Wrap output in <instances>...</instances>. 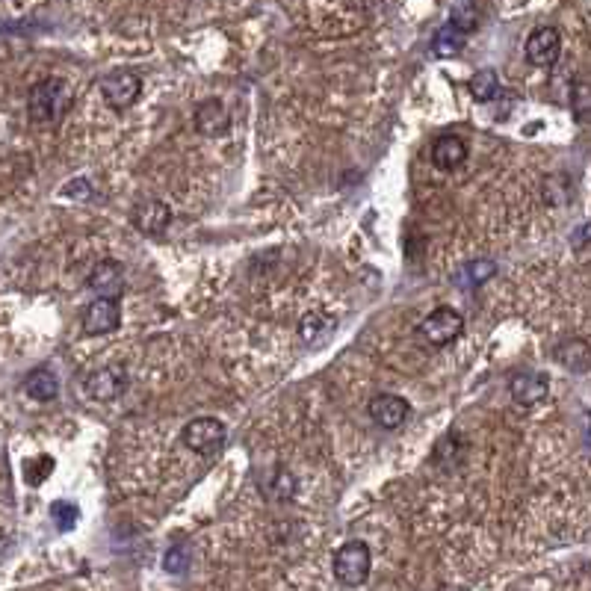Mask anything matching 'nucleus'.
<instances>
[{
	"instance_id": "15",
	"label": "nucleus",
	"mask_w": 591,
	"mask_h": 591,
	"mask_svg": "<svg viewBox=\"0 0 591 591\" xmlns=\"http://www.w3.org/2000/svg\"><path fill=\"white\" fill-rule=\"evenodd\" d=\"M228 125H231L228 110H225L219 101H204V104H198V110H196L198 133H204V136H222V133L228 131Z\"/></svg>"
},
{
	"instance_id": "5",
	"label": "nucleus",
	"mask_w": 591,
	"mask_h": 591,
	"mask_svg": "<svg viewBox=\"0 0 591 591\" xmlns=\"http://www.w3.org/2000/svg\"><path fill=\"white\" fill-rule=\"evenodd\" d=\"M80 326L89 337H101V334H113L122 326V305L119 299H95L83 308L80 314Z\"/></svg>"
},
{
	"instance_id": "25",
	"label": "nucleus",
	"mask_w": 591,
	"mask_h": 591,
	"mask_svg": "<svg viewBox=\"0 0 591 591\" xmlns=\"http://www.w3.org/2000/svg\"><path fill=\"white\" fill-rule=\"evenodd\" d=\"M450 24L453 27H459L461 33H467V30H473L476 27V9L470 6V3H461L453 9V18H450Z\"/></svg>"
},
{
	"instance_id": "16",
	"label": "nucleus",
	"mask_w": 591,
	"mask_h": 591,
	"mask_svg": "<svg viewBox=\"0 0 591 591\" xmlns=\"http://www.w3.org/2000/svg\"><path fill=\"white\" fill-rule=\"evenodd\" d=\"M24 391H27V396L39 399V402H51V399H57V394H60V379L51 370L39 367V370H33L24 379Z\"/></svg>"
},
{
	"instance_id": "26",
	"label": "nucleus",
	"mask_w": 591,
	"mask_h": 591,
	"mask_svg": "<svg viewBox=\"0 0 591 591\" xmlns=\"http://www.w3.org/2000/svg\"><path fill=\"white\" fill-rule=\"evenodd\" d=\"M494 272H497V266H494L491 261H476L467 266V275H470V281H473V284H482V281H485V278H491Z\"/></svg>"
},
{
	"instance_id": "9",
	"label": "nucleus",
	"mask_w": 591,
	"mask_h": 591,
	"mask_svg": "<svg viewBox=\"0 0 591 591\" xmlns=\"http://www.w3.org/2000/svg\"><path fill=\"white\" fill-rule=\"evenodd\" d=\"M367 411H370V420H373L376 426H382V429H399V426L408 420L411 405H408L402 396L379 394L370 399Z\"/></svg>"
},
{
	"instance_id": "7",
	"label": "nucleus",
	"mask_w": 591,
	"mask_h": 591,
	"mask_svg": "<svg viewBox=\"0 0 591 591\" xmlns=\"http://www.w3.org/2000/svg\"><path fill=\"white\" fill-rule=\"evenodd\" d=\"M526 60L535 68H550L556 66L559 54H562V39H559V30L556 27H535L529 33L524 45Z\"/></svg>"
},
{
	"instance_id": "18",
	"label": "nucleus",
	"mask_w": 591,
	"mask_h": 591,
	"mask_svg": "<svg viewBox=\"0 0 591 591\" xmlns=\"http://www.w3.org/2000/svg\"><path fill=\"white\" fill-rule=\"evenodd\" d=\"M556 361L562 367L574 370V373H583L589 367V346L583 340H571V343H565V346L556 349Z\"/></svg>"
},
{
	"instance_id": "3",
	"label": "nucleus",
	"mask_w": 591,
	"mask_h": 591,
	"mask_svg": "<svg viewBox=\"0 0 591 591\" xmlns=\"http://www.w3.org/2000/svg\"><path fill=\"white\" fill-rule=\"evenodd\" d=\"M181 441L198 456H216L228 441V426L216 417H196L184 426Z\"/></svg>"
},
{
	"instance_id": "11",
	"label": "nucleus",
	"mask_w": 591,
	"mask_h": 591,
	"mask_svg": "<svg viewBox=\"0 0 591 591\" xmlns=\"http://www.w3.org/2000/svg\"><path fill=\"white\" fill-rule=\"evenodd\" d=\"M86 287H89L92 293H98V299H116V296L125 290V272H122V266L116 261L98 263V266L89 272Z\"/></svg>"
},
{
	"instance_id": "27",
	"label": "nucleus",
	"mask_w": 591,
	"mask_h": 591,
	"mask_svg": "<svg viewBox=\"0 0 591 591\" xmlns=\"http://www.w3.org/2000/svg\"><path fill=\"white\" fill-rule=\"evenodd\" d=\"M66 196L86 198L89 196V184H86V181H71V184L66 187Z\"/></svg>"
},
{
	"instance_id": "10",
	"label": "nucleus",
	"mask_w": 591,
	"mask_h": 591,
	"mask_svg": "<svg viewBox=\"0 0 591 591\" xmlns=\"http://www.w3.org/2000/svg\"><path fill=\"white\" fill-rule=\"evenodd\" d=\"M125 388H128V373L122 367H98L86 379V391L98 402H110V399L122 396Z\"/></svg>"
},
{
	"instance_id": "14",
	"label": "nucleus",
	"mask_w": 591,
	"mask_h": 591,
	"mask_svg": "<svg viewBox=\"0 0 591 591\" xmlns=\"http://www.w3.org/2000/svg\"><path fill=\"white\" fill-rule=\"evenodd\" d=\"M337 329V320L326 314V311H311L302 317L299 323V337L308 343V346H323L331 337V331Z\"/></svg>"
},
{
	"instance_id": "21",
	"label": "nucleus",
	"mask_w": 591,
	"mask_h": 591,
	"mask_svg": "<svg viewBox=\"0 0 591 591\" xmlns=\"http://www.w3.org/2000/svg\"><path fill=\"white\" fill-rule=\"evenodd\" d=\"M51 518L57 521V526L68 532L71 526L77 524V518H80V512H77V506L74 503H66V500H60V503H54L51 506Z\"/></svg>"
},
{
	"instance_id": "8",
	"label": "nucleus",
	"mask_w": 591,
	"mask_h": 591,
	"mask_svg": "<svg viewBox=\"0 0 591 591\" xmlns=\"http://www.w3.org/2000/svg\"><path fill=\"white\" fill-rule=\"evenodd\" d=\"M131 219L133 228H136L139 234L160 237V234L169 228V222H172V210H169V204H163L160 198H142V201L133 204Z\"/></svg>"
},
{
	"instance_id": "6",
	"label": "nucleus",
	"mask_w": 591,
	"mask_h": 591,
	"mask_svg": "<svg viewBox=\"0 0 591 591\" xmlns=\"http://www.w3.org/2000/svg\"><path fill=\"white\" fill-rule=\"evenodd\" d=\"M461 331H464V317H461L459 311H453V308H435V311L420 323L423 340L432 343V346H447V343H453Z\"/></svg>"
},
{
	"instance_id": "1",
	"label": "nucleus",
	"mask_w": 591,
	"mask_h": 591,
	"mask_svg": "<svg viewBox=\"0 0 591 591\" xmlns=\"http://www.w3.org/2000/svg\"><path fill=\"white\" fill-rule=\"evenodd\" d=\"M74 95H71V86L60 77H48V80H39L33 89H30V98H27V110H30V119L39 122V125H48V122H57L63 119L71 107Z\"/></svg>"
},
{
	"instance_id": "2",
	"label": "nucleus",
	"mask_w": 591,
	"mask_h": 591,
	"mask_svg": "<svg viewBox=\"0 0 591 591\" xmlns=\"http://www.w3.org/2000/svg\"><path fill=\"white\" fill-rule=\"evenodd\" d=\"M370 568H373V559H370V547L364 541H346L334 553V577H337V583H343L349 589L364 586L370 577Z\"/></svg>"
},
{
	"instance_id": "17",
	"label": "nucleus",
	"mask_w": 591,
	"mask_h": 591,
	"mask_svg": "<svg viewBox=\"0 0 591 591\" xmlns=\"http://www.w3.org/2000/svg\"><path fill=\"white\" fill-rule=\"evenodd\" d=\"M470 95L476 98V101H494L497 95H500V77H497V71H491V68H482V71H476L473 77H470Z\"/></svg>"
},
{
	"instance_id": "19",
	"label": "nucleus",
	"mask_w": 591,
	"mask_h": 591,
	"mask_svg": "<svg viewBox=\"0 0 591 591\" xmlns=\"http://www.w3.org/2000/svg\"><path fill=\"white\" fill-rule=\"evenodd\" d=\"M464 42H467V33H461L459 27H453V24H444L435 33V54L438 57H453L464 48Z\"/></svg>"
},
{
	"instance_id": "28",
	"label": "nucleus",
	"mask_w": 591,
	"mask_h": 591,
	"mask_svg": "<svg viewBox=\"0 0 591 591\" xmlns=\"http://www.w3.org/2000/svg\"><path fill=\"white\" fill-rule=\"evenodd\" d=\"M586 240H589V225H580V231H577V249H586Z\"/></svg>"
},
{
	"instance_id": "24",
	"label": "nucleus",
	"mask_w": 591,
	"mask_h": 591,
	"mask_svg": "<svg viewBox=\"0 0 591 591\" xmlns=\"http://www.w3.org/2000/svg\"><path fill=\"white\" fill-rule=\"evenodd\" d=\"M24 470H27L24 476H27V482H30V485H42V482H45V476L54 470V459L42 456V459L27 461V464H24Z\"/></svg>"
},
{
	"instance_id": "20",
	"label": "nucleus",
	"mask_w": 591,
	"mask_h": 591,
	"mask_svg": "<svg viewBox=\"0 0 591 591\" xmlns=\"http://www.w3.org/2000/svg\"><path fill=\"white\" fill-rule=\"evenodd\" d=\"M571 110H574V116H577V122L580 125H586L591 116V95H589V83L586 80H580L577 86H574V92H571Z\"/></svg>"
},
{
	"instance_id": "22",
	"label": "nucleus",
	"mask_w": 591,
	"mask_h": 591,
	"mask_svg": "<svg viewBox=\"0 0 591 591\" xmlns=\"http://www.w3.org/2000/svg\"><path fill=\"white\" fill-rule=\"evenodd\" d=\"M187 565H190V550H187L184 544L172 547V550L166 553V559H163V568H166L169 574H184Z\"/></svg>"
},
{
	"instance_id": "12",
	"label": "nucleus",
	"mask_w": 591,
	"mask_h": 591,
	"mask_svg": "<svg viewBox=\"0 0 591 591\" xmlns=\"http://www.w3.org/2000/svg\"><path fill=\"white\" fill-rule=\"evenodd\" d=\"M509 394H512V399L521 408H532L541 399H547V394H550V379L541 376V373H518L512 379V385H509Z\"/></svg>"
},
{
	"instance_id": "4",
	"label": "nucleus",
	"mask_w": 591,
	"mask_h": 591,
	"mask_svg": "<svg viewBox=\"0 0 591 591\" xmlns=\"http://www.w3.org/2000/svg\"><path fill=\"white\" fill-rule=\"evenodd\" d=\"M98 86H101V95H104L107 107H113L119 113L133 107L142 95V80L133 71H110V74L101 77Z\"/></svg>"
},
{
	"instance_id": "13",
	"label": "nucleus",
	"mask_w": 591,
	"mask_h": 591,
	"mask_svg": "<svg viewBox=\"0 0 591 591\" xmlns=\"http://www.w3.org/2000/svg\"><path fill=\"white\" fill-rule=\"evenodd\" d=\"M464 160H467V142H464L461 136L447 133V136L435 139V145H432V163H435L441 172L459 169Z\"/></svg>"
},
{
	"instance_id": "23",
	"label": "nucleus",
	"mask_w": 591,
	"mask_h": 591,
	"mask_svg": "<svg viewBox=\"0 0 591 591\" xmlns=\"http://www.w3.org/2000/svg\"><path fill=\"white\" fill-rule=\"evenodd\" d=\"M272 497H278V500H290L293 497V491H296V482H293V476H290V470H275L272 473Z\"/></svg>"
}]
</instances>
